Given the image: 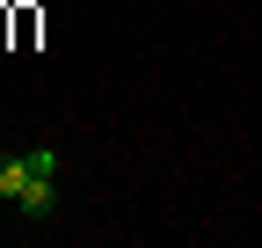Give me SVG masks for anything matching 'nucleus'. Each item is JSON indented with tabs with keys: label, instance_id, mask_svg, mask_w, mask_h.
<instances>
[{
	"label": "nucleus",
	"instance_id": "f03ea898",
	"mask_svg": "<svg viewBox=\"0 0 262 248\" xmlns=\"http://www.w3.org/2000/svg\"><path fill=\"white\" fill-rule=\"evenodd\" d=\"M29 182V153H0V204H15Z\"/></svg>",
	"mask_w": 262,
	"mask_h": 248
},
{
	"label": "nucleus",
	"instance_id": "f257e3e1",
	"mask_svg": "<svg viewBox=\"0 0 262 248\" xmlns=\"http://www.w3.org/2000/svg\"><path fill=\"white\" fill-rule=\"evenodd\" d=\"M15 204L29 212V219H51V212H58V153H51V146L29 153V182H22Z\"/></svg>",
	"mask_w": 262,
	"mask_h": 248
}]
</instances>
